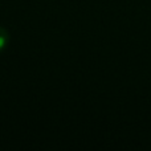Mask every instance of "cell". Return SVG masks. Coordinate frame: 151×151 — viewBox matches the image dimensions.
<instances>
[{"label":"cell","mask_w":151,"mask_h":151,"mask_svg":"<svg viewBox=\"0 0 151 151\" xmlns=\"http://www.w3.org/2000/svg\"><path fill=\"white\" fill-rule=\"evenodd\" d=\"M9 41V33L7 32V29L0 27V50L4 49L5 45Z\"/></svg>","instance_id":"1"}]
</instances>
